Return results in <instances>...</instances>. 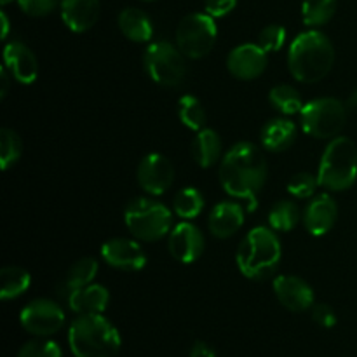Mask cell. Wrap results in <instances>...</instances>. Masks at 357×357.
I'll list each match as a JSON object with an SVG mask.
<instances>
[{
    "instance_id": "5b68a950",
    "label": "cell",
    "mask_w": 357,
    "mask_h": 357,
    "mask_svg": "<svg viewBox=\"0 0 357 357\" xmlns=\"http://www.w3.org/2000/svg\"><path fill=\"white\" fill-rule=\"evenodd\" d=\"M319 185L328 192L349 190L357 180V146L352 139L337 136L328 143L317 171Z\"/></svg>"
},
{
    "instance_id": "7bdbcfd3",
    "label": "cell",
    "mask_w": 357,
    "mask_h": 357,
    "mask_svg": "<svg viewBox=\"0 0 357 357\" xmlns=\"http://www.w3.org/2000/svg\"><path fill=\"white\" fill-rule=\"evenodd\" d=\"M143 2H155V0H143Z\"/></svg>"
},
{
    "instance_id": "e575fe53",
    "label": "cell",
    "mask_w": 357,
    "mask_h": 357,
    "mask_svg": "<svg viewBox=\"0 0 357 357\" xmlns=\"http://www.w3.org/2000/svg\"><path fill=\"white\" fill-rule=\"evenodd\" d=\"M20 9L31 17L49 16L56 7L61 3V0H16Z\"/></svg>"
},
{
    "instance_id": "484cf974",
    "label": "cell",
    "mask_w": 357,
    "mask_h": 357,
    "mask_svg": "<svg viewBox=\"0 0 357 357\" xmlns=\"http://www.w3.org/2000/svg\"><path fill=\"white\" fill-rule=\"evenodd\" d=\"M178 119H180V122L185 128L199 132L201 129L206 128L208 114H206L204 105L201 103V100L197 96H194V94H183L178 100Z\"/></svg>"
},
{
    "instance_id": "9a60e30c",
    "label": "cell",
    "mask_w": 357,
    "mask_h": 357,
    "mask_svg": "<svg viewBox=\"0 0 357 357\" xmlns=\"http://www.w3.org/2000/svg\"><path fill=\"white\" fill-rule=\"evenodd\" d=\"M267 52L258 44H241L229 52L227 68L239 80H255L267 70Z\"/></svg>"
},
{
    "instance_id": "ab89813d",
    "label": "cell",
    "mask_w": 357,
    "mask_h": 357,
    "mask_svg": "<svg viewBox=\"0 0 357 357\" xmlns=\"http://www.w3.org/2000/svg\"><path fill=\"white\" fill-rule=\"evenodd\" d=\"M0 20H2V38L3 40H6L7 38V35H9V30H10V26H9V17H7V14L3 13H0Z\"/></svg>"
},
{
    "instance_id": "44dd1931",
    "label": "cell",
    "mask_w": 357,
    "mask_h": 357,
    "mask_svg": "<svg viewBox=\"0 0 357 357\" xmlns=\"http://www.w3.org/2000/svg\"><path fill=\"white\" fill-rule=\"evenodd\" d=\"M119 30L135 44H146L153 37V23L145 10L138 7H126L119 14Z\"/></svg>"
},
{
    "instance_id": "60d3db41",
    "label": "cell",
    "mask_w": 357,
    "mask_h": 357,
    "mask_svg": "<svg viewBox=\"0 0 357 357\" xmlns=\"http://www.w3.org/2000/svg\"><path fill=\"white\" fill-rule=\"evenodd\" d=\"M347 108H357V89L354 93L349 96V101H347Z\"/></svg>"
},
{
    "instance_id": "d6a6232c",
    "label": "cell",
    "mask_w": 357,
    "mask_h": 357,
    "mask_svg": "<svg viewBox=\"0 0 357 357\" xmlns=\"http://www.w3.org/2000/svg\"><path fill=\"white\" fill-rule=\"evenodd\" d=\"M17 357H63V352L56 342L37 337L20 349Z\"/></svg>"
},
{
    "instance_id": "ba28073f",
    "label": "cell",
    "mask_w": 357,
    "mask_h": 357,
    "mask_svg": "<svg viewBox=\"0 0 357 357\" xmlns=\"http://www.w3.org/2000/svg\"><path fill=\"white\" fill-rule=\"evenodd\" d=\"M187 56L178 49V45L171 42H153L146 47L143 56V65H145L146 75L157 86L180 87L187 79Z\"/></svg>"
},
{
    "instance_id": "74e56055",
    "label": "cell",
    "mask_w": 357,
    "mask_h": 357,
    "mask_svg": "<svg viewBox=\"0 0 357 357\" xmlns=\"http://www.w3.org/2000/svg\"><path fill=\"white\" fill-rule=\"evenodd\" d=\"M190 357H216L215 349L211 345H208L206 342H195L194 345L190 347V352H188Z\"/></svg>"
},
{
    "instance_id": "f35d334b",
    "label": "cell",
    "mask_w": 357,
    "mask_h": 357,
    "mask_svg": "<svg viewBox=\"0 0 357 357\" xmlns=\"http://www.w3.org/2000/svg\"><path fill=\"white\" fill-rule=\"evenodd\" d=\"M10 79H13V75H10V73L7 72L6 66H3V68L0 70V84H2V89H0V98H2V100L7 96V93H9Z\"/></svg>"
},
{
    "instance_id": "2e32d148",
    "label": "cell",
    "mask_w": 357,
    "mask_h": 357,
    "mask_svg": "<svg viewBox=\"0 0 357 357\" xmlns=\"http://www.w3.org/2000/svg\"><path fill=\"white\" fill-rule=\"evenodd\" d=\"M3 66L13 80L30 86L38 77V59L30 47L21 40L7 42L3 47Z\"/></svg>"
},
{
    "instance_id": "ac0fdd59",
    "label": "cell",
    "mask_w": 357,
    "mask_h": 357,
    "mask_svg": "<svg viewBox=\"0 0 357 357\" xmlns=\"http://www.w3.org/2000/svg\"><path fill=\"white\" fill-rule=\"evenodd\" d=\"M246 213L236 201H222L211 209L208 218V229L216 239H230L244 225Z\"/></svg>"
},
{
    "instance_id": "f1b7e54d",
    "label": "cell",
    "mask_w": 357,
    "mask_h": 357,
    "mask_svg": "<svg viewBox=\"0 0 357 357\" xmlns=\"http://www.w3.org/2000/svg\"><path fill=\"white\" fill-rule=\"evenodd\" d=\"M337 13V0H303L302 21L309 28H321L330 23Z\"/></svg>"
},
{
    "instance_id": "9c48e42d",
    "label": "cell",
    "mask_w": 357,
    "mask_h": 357,
    "mask_svg": "<svg viewBox=\"0 0 357 357\" xmlns=\"http://www.w3.org/2000/svg\"><path fill=\"white\" fill-rule=\"evenodd\" d=\"M218 38L215 17L208 13L187 14L178 23L176 45L187 58L202 59L213 51Z\"/></svg>"
},
{
    "instance_id": "277c9868",
    "label": "cell",
    "mask_w": 357,
    "mask_h": 357,
    "mask_svg": "<svg viewBox=\"0 0 357 357\" xmlns=\"http://www.w3.org/2000/svg\"><path fill=\"white\" fill-rule=\"evenodd\" d=\"M68 345L75 357H115L122 340L103 314H82L70 324Z\"/></svg>"
},
{
    "instance_id": "d590c367",
    "label": "cell",
    "mask_w": 357,
    "mask_h": 357,
    "mask_svg": "<svg viewBox=\"0 0 357 357\" xmlns=\"http://www.w3.org/2000/svg\"><path fill=\"white\" fill-rule=\"evenodd\" d=\"M312 319L323 328H333L337 324V314L328 303H314Z\"/></svg>"
},
{
    "instance_id": "cb8c5ba5",
    "label": "cell",
    "mask_w": 357,
    "mask_h": 357,
    "mask_svg": "<svg viewBox=\"0 0 357 357\" xmlns=\"http://www.w3.org/2000/svg\"><path fill=\"white\" fill-rule=\"evenodd\" d=\"M30 286L31 275L24 268L9 265V267H3L0 271V298L3 302L20 298L30 289Z\"/></svg>"
},
{
    "instance_id": "7402d4cb",
    "label": "cell",
    "mask_w": 357,
    "mask_h": 357,
    "mask_svg": "<svg viewBox=\"0 0 357 357\" xmlns=\"http://www.w3.org/2000/svg\"><path fill=\"white\" fill-rule=\"evenodd\" d=\"M223 153V143L218 132L211 128H204L197 132L192 142V159L202 169L220 162Z\"/></svg>"
},
{
    "instance_id": "d6986e66",
    "label": "cell",
    "mask_w": 357,
    "mask_h": 357,
    "mask_svg": "<svg viewBox=\"0 0 357 357\" xmlns=\"http://www.w3.org/2000/svg\"><path fill=\"white\" fill-rule=\"evenodd\" d=\"M61 20L73 33H84L100 17V0H61Z\"/></svg>"
},
{
    "instance_id": "836d02e7",
    "label": "cell",
    "mask_w": 357,
    "mask_h": 357,
    "mask_svg": "<svg viewBox=\"0 0 357 357\" xmlns=\"http://www.w3.org/2000/svg\"><path fill=\"white\" fill-rule=\"evenodd\" d=\"M286 37H288V33H286V28L282 24H268L258 33L257 44L268 54V52L279 51L284 45Z\"/></svg>"
},
{
    "instance_id": "4316f807",
    "label": "cell",
    "mask_w": 357,
    "mask_h": 357,
    "mask_svg": "<svg viewBox=\"0 0 357 357\" xmlns=\"http://www.w3.org/2000/svg\"><path fill=\"white\" fill-rule=\"evenodd\" d=\"M204 195L194 187L181 188L173 199V211L181 220H195L204 211Z\"/></svg>"
},
{
    "instance_id": "603a6c76",
    "label": "cell",
    "mask_w": 357,
    "mask_h": 357,
    "mask_svg": "<svg viewBox=\"0 0 357 357\" xmlns=\"http://www.w3.org/2000/svg\"><path fill=\"white\" fill-rule=\"evenodd\" d=\"M260 139L268 152H286L296 139V126L289 119H272L261 128Z\"/></svg>"
},
{
    "instance_id": "6da1fadb",
    "label": "cell",
    "mask_w": 357,
    "mask_h": 357,
    "mask_svg": "<svg viewBox=\"0 0 357 357\" xmlns=\"http://www.w3.org/2000/svg\"><path fill=\"white\" fill-rule=\"evenodd\" d=\"M268 167L264 152L255 143L239 142L227 150L220 162V183L230 197L250 202L248 209H257L258 195L267 181Z\"/></svg>"
},
{
    "instance_id": "b9f144b4",
    "label": "cell",
    "mask_w": 357,
    "mask_h": 357,
    "mask_svg": "<svg viewBox=\"0 0 357 357\" xmlns=\"http://www.w3.org/2000/svg\"><path fill=\"white\" fill-rule=\"evenodd\" d=\"M10 2H14V0H0V3H2V6H7V3H10Z\"/></svg>"
},
{
    "instance_id": "4dcf8cb0",
    "label": "cell",
    "mask_w": 357,
    "mask_h": 357,
    "mask_svg": "<svg viewBox=\"0 0 357 357\" xmlns=\"http://www.w3.org/2000/svg\"><path fill=\"white\" fill-rule=\"evenodd\" d=\"M23 153V143L16 131L9 128L0 129V164L3 171H9L17 164Z\"/></svg>"
},
{
    "instance_id": "8d00e7d4",
    "label": "cell",
    "mask_w": 357,
    "mask_h": 357,
    "mask_svg": "<svg viewBox=\"0 0 357 357\" xmlns=\"http://www.w3.org/2000/svg\"><path fill=\"white\" fill-rule=\"evenodd\" d=\"M237 7V0H204V13L211 17H225Z\"/></svg>"
},
{
    "instance_id": "4fadbf2b",
    "label": "cell",
    "mask_w": 357,
    "mask_h": 357,
    "mask_svg": "<svg viewBox=\"0 0 357 357\" xmlns=\"http://www.w3.org/2000/svg\"><path fill=\"white\" fill-rule=\"evenodd\" d=\"M272 288L279 303L291 312H305L316 303L312 286L298 275H275Z\"/></svg>"
},
{
    "instance_id": "5bb4252c",
    "label": "cell",
    "mask_w": 357,
    "mask_h": 357,
    "mask_svg": "<svg viewBox=\"0 0 357 357\" xmlns=\"http://www.w3.org/2000/svg\"><path fill=\"white\" fill-rule=\"evenodd\" d=\"M174 181V167L162 153H149L138 166V183L149 195H162Z\"/></svg>"
},
{
    "instance_id": "52a82bcc",
    "label": "cell",
    "mask_w": 357,
    "mask_h": 357,
    "mask_svg": "<svg viewBox=\"0 0 357 357\" xmlns=\"http://www.w3.org/2000/svg\"><path fill=\"white\" fill-rule=\"evenodd\" d=\"M347 105L337 98H317L303 105L300 124L303 132L312 138L333 139L347 124Z\"/></svg>"
},
{
    "instance_id": "7a4b0ae2",
    "label": "cell",
    "mask_w": 357,
    "mask_h": 357,
    "mask_svg": "<svg viewBox=\"0 0 357 357\" xmlns=\"http://www.w3.org/2000/svg\"><path fill=\"white\" fill-rule=\"evenodd\" d=\"M335 65V45L319 30L296 35L289 45L288 68L293 79L303 84H316L331 72Z\"/></svg>"
},
{
    "instance_id": "1f68e13d",
    "label": "cell",
    "mask_w": 357,
    "mask_h": 357,
    "mask_svg": "<svg viewBox=\"0 0 357 357\" xmlns=\"http://www.w3.org/2000/svg\"><path fill=\"white\" fill-rule=\"evenodd\" d=\"M317 187H321L319 180H317L316 174L312 173H296L289 178L288 188L289 194L295 199H312L316 195Z\"/></svg>"
},
{
    "instance_id": "e0dca14e",
    "label": "cell",
    "mask_w": 357,
    "mask_h": 357,
    "mask_svg": "<svg viewBox=\"0 0 357 357\" xmlns=\"http://www.w3.org/2000/svg\"><path fill=\"white\" fill-rule=\"evenodd\" d=\"M338 220V206L330 194L314 195L303 211L302 222L307 232L314 237H323L330 232Z\"/></svg>"
},
{
    "instance_id": "f546056e",
    "label": "cell",
    "mask_w": 357,
    "mask_h": 357,
    "mask_svg": "<svg viewBox=\"0 0 357 357\" xmlns=\"http://www.w3.org/2000/svg\"><path fill=\"white\" fill-rule=\"evenodd\" d=\"M298 206L293 201H279L268 211V225L275 232H289L302 220Z\"/></svg>"
},
{
    "instance_id": "ffe728a7",
    "label": "cell",
    "mask_w": 357,
    "mask_h": 357,
    "mask_svg": "<svg viewBox=\"0 0 357 357\" xmlns=\"http://www.w3.org/2000/svg\"><path fill=\"white\" fill-rule=\"evenodd\" d=\"M68 307L77 314H103L110 303V291L103 284H89L66 296Z\"/></svg>"
},
{
    "instance_id": "7c38bea8",
    "label": "cell",
    "mask_w": 357,
    "mask_h": 357,
    "mask_svg": "<svg viewBox=\"0 0 357 357\" xmlns=\"http://www.w3.org/2000/svg\"><path fill=\"white\" fill-rule=\"evenodd\" d=\"M206 248L204 234L190 222H181L173 227L167 237V250L171 257L183 265H190L202 257Z\"/></svg>"
},
{
    "instance_id": "30bf717a",
    "label": "cell",
    "mask_w": 357,
    "mask_h": 357,
    "mask_svg": "<svg viewBox=\"0 0 357 357\" xmlns=\"http://www.w3.org/2000/svg\"><path fill=\"white\" fill-rule=\"evenodd\" d=\"M65 321L66 317L61 305L49 298L33 300L26 307H23L20 314V323L23 330L40 338L58 333L65 326Z\"/></svg>"
},
{
    "instance_id": "d4e9b609",
    "label": "cell",
    "mask_w": 357,
    "mask_h": 357,
    "mask_svg": "<svg viewBox=\"0 0 357 357\" xmlns=\"http://www.w3.org/2000/svg\"><path fill=\"white\" fill-rule=\"evenodd\" d=\"M98 271H100V265H98L96 258L84 257L80 260H77L70 267V271L66 272L65 282L61 286V289L65 291V296H68L75 289L93 284L94 278L98 275Z\"/></svg>"
},
{
    "instance_id": "8992f818",
    "label": "cell",
    "mask_w": 357,
    "mask_h": 357,
    "mask_svg": "<svg viewBox=\"0 0 357 357\" xmlns=\"http://www.w3.org/2000/svg\"><path fill=\"white\" fill-rule=\"evenodd\" d=\"M124 223L135 239L157 243L173 230V213L162 202L136 197L126 206Z\"/></svg>"
},
{
    "instance_id": "3957f363",
    "label": "cell",
    "mask_w": 357,
    "mask_h": 357,
    "mask_svg": "<svg viewBox=\"0 0 357 357\" xmlns=\"http://www.w3.org/2000/svg\"><path fill=\"white\" fill-rule=\"evenodd\" d=\"M282 248L275 230L255 227L241 241L236 264L241 274L251 281H267L274 278L281 265Z\"/></svg>"
},
{
    "instance_id": "83f0119b",
    "label": "cell",
    "mask_w": 357,
    "mask_h": 357,
    "mask_svg": "<svg viewBox=\"0 0 357 357\" xmlns=\"http://www.w3.org/2000/svg\"><path fill=\"white\" fill-rule=\"evenodd\" d=\"M268 101L272 108L282 115H295L300 114L303 108L302 94L289 84H279L274 86L268 93Z\"/></svg>"
},
{
    "instance_id": "8fae6325",
    "label": "cell",
    "mask_w": 357,
    "mask_h": 357,
    "mask_svg": "<svg viewBox=\"0 0 357 357\" xmlns=\"http://www.w3.org/2000/svg\"><path fill=\"white\" fill-rule=\"evenodd\" d=\"M101 258L107 265L124 272H138L146 267L145 250L138 239L129 237H112L101 246Z\"/></svg>"
}]
</instances>
